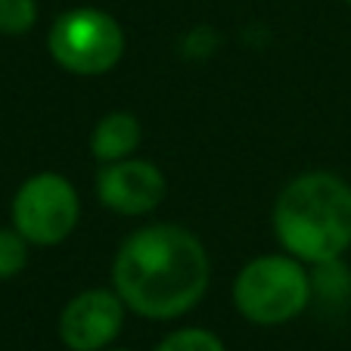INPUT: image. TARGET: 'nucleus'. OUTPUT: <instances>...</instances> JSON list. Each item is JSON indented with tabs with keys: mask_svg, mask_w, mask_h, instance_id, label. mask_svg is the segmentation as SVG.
Here are the masks:
<instances>
[{
	"mask_svg": "<svg viewBox=\"0 0 351 351\" xmlns=\"http://www.w3.org/2000/svg\"><path fill=\"white\" fill-rule=\"evenodd\" d=\"M212 265L186 227L153 224L134 230L112 261V286L128 308L149 320H171L206 295Z\"/></svg>",
	"mask_w": 351,
	"mask_h": 351,
	"instance_id": "1",
	"label": "nucleus"
},
{
	"mask_svg": "<svg viewBox=\"0 0 351 351\" xmlns=\"http://www.w3.org/2000/svg\"><path fill=\"white\" fill-rule=\"evenodd\" d=\"M280 245L308 265H336L351 245V186L330 171L292 178L274 202Z\"/></svg>",
	"mask_w": 351,
	"mask_h": 351,
	"instance_id": "2",
	"label": "nucleus"
},
{
	"mask_svg": "<svg viewBox=\"0 0 351 351\" xmlns=\"http://www.w3.org/2000/svg\"><path fill=\"white\" fill-rule=\"evenodd\" d=\"M295 255L252 258L233 280V302L245 320L258 326H280L308 308L311 277Z\"/></svg>",
	"mask_w": 351,
	"mask_h": 351,
	"instance_id": "3",
	"label": "nucleus"
},
{
	"mask_svg": "<svg viewBox=\"0 0 351 351\" xmlns=\"http://www.w3.org/2000/svg\"><path fill=\"white\" fill-rule=\"evenodd\" d=\"M47 47L60 69L81 78H97L119 66L125 53V32L103 10L78 7L53 22L47 34Z\"/></svg>",
	"mask_w": 351,
	"mask_h": 351,
	"instance_id": "4",
	"label": "nucleus"
},
{
	"mask_svg": "<svg viewBox=\"0 0 351 351\" xmlns=\"http://www.w3.org/2000/svg\"><path fill=\"white\" fill-rule=\"evenodd\" d=\"M78 193L62 174L40 171L13 199V227L34 245H56L78 224Z\"/></svg>",
	"mask_w": 351,
	"mask_h": 351,
	"instance_id": "5",
	"label": "nucleus"
},
{
	"mask_svg": "<svg viewBox=\"0 0 351 351\" xmlns=\"http://www.w3.org/2000/svg\"><path fill=\"white\" fill-rule=\"evenodd\" d=\"M125 302L115 289H84L62 308L60 339L69 351H103L125 324Z\"/></svg>",
	"mask_w": 351,
	"mask_h": 351,
	"instance_id": "6",
	"label": "nucleus"
},
{
	"mask_svg": "<svg viewBox=\"0 0 351 351\" xmlns=\"http://www.w3.org/2000/svg\"><path fill=\"white\" fill-rule=\"evenodd\" d=\"M168 184L165 174L159 171V165L146 159H121L109 162L103 171L97 174V196L99 202L115 215H149L153 208H159V202L165 199Z\"/></svg>",
	"mask_w": 351,
	"mask_h": 351,
	"instance_id": "7",
	"label": "nucleus"
},
{
	"mask_svg": "<svg viewBox=\"0 0 351 351\" xmlns=\"http://www.w3.org/2000/svg\"><path fill=\"white\" fill-rule=\"evenodd\" d=\"M140 140H143V131H140V121L131 112H109L93 125L90 153L97 162L109 165V162L131 159L137 153Z\"/></svg>",
	"mask_w": 351,
	"mask_h": 351,
	"instance_id": "8",
	"label": "nucleus"
},
{
	"mask_svg": "<svg viewBox=\"0 0 351 351\" xmlns=\"http://www.w3.org/2000/svg\"><path fill=\"white\" fill-rule=\"evenodd\" d=\"M28 265V239L16 227H0V280H13Z\"/></svg>",
	"mask_w": 351,
	"mask_h": 351,
	"instance_id": "9",
	"label": "nucleus"
},
{
	"mask_svg": "<svg viewBox=\"0 0 351 351\" xmlns=\"http://www.w3.org/2000/svg\"><path fill=\"white\" fill-rule=\"evenodd\" d=\"M156 351H227V348L215 332L186 326V330H174L171 336H165Z\"/></svg>",
	"mask_w": 351,
	"mask_h": 351,
	"instance_id": "10",
	"label": "nucleus"
},
{
	"mask_svg": "<svg viewBox=\"0 0 351 351\" xmlns=\"http://www.w3.org/2000/svg\"><path fill=\"white\" fill-rule=\"evenodd\" d=\"M38 22L34 0H0V34H25Z\"/></svg>",
	"mask_w": 351,
	"mask_h": 351,
	"instance_id": "11",
	"label": "nucleus"
},
{
	"mask_svg": "<svg viewBox=\"0 0 351 351\" xmlns=\"http://www.w3.org/2000/svg\"><path fill=\"white\" fill-rule=\"evenodd\" d=\"M112 351H128V348H112Z\"/></svg>",
	"mask_w": 351,
	"mask_h": 351,
	"instance_id": "12",
	"label": "nucleus"
},
{
	"mask_svg": "<svg viewBox=\"0 0 351 351\" xmlns=\"http://www.w3.org/2000/svg\"><path fill=\"white\" fill-rule=\"evenodd\" d=\"M345 3H351V0H345Z\"/></svg>",
	"mask_w": 351,
	"mask_h": 351,
	"instance_id": "13",
	"label": "nucleus"
}]
</instances>
